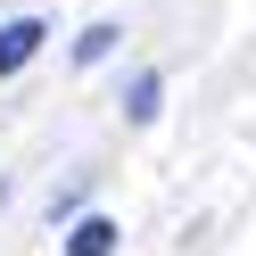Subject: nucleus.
<instances>
[{"label":"nucleus","mask_w":256,"mask_h":256,"mask_svg":"<svg viewBox=\"0 0 256 256\" xmlns=\"http://www.w3.org/2000/svg\"><path fill=\"white\" fill-rule=\"evenodd\" d=\"M42 42H50V25H42V17H8V25H0V74H17Z\"/></svg>","instance_id":"f257e3e1"},{"label":"nucleus","mask_w":256,"mask_h":256,"mask_svg":"<svg viewBox=\"0 0 256 256\" xmlns=\"http://www.w3.org/2000/svg\"><path fill=\"white\" fill-rule=\"evenodd\" d=\"M66 256H116V223H108V215H83L66 232Z\"/></svg>","instance_id":"f03ea898"},{"label":"nucleus","mask_w":256,"mask_h":256,"mask_svg":"<svg viewBox=\"0 0 256 256\" xmlns=\"http://www.w3.org/2000/svg\"><path fill=\"white\" fill-rule=\"evenodd\" d=\"M157 100H166V83H157V74H132V91H124V116H132V124H149V116H157Z\"/></svg>","instance_id":"7ed1b4c3"},{"label":"nucleus","mask_w":256,"mask_h":256,"mask_svg":"<svg viewBox=\"0 0 256 256\" xmlns=\"http://www.w3.org/2000/svg\"><path fill=\"white\" fill-rule=\"evenodd\" d=\"M108 50H116V25H91V34H83V42H74V58H83V66H100V58H108Z\"/></svg>","instance_id":"20e7f679"}]
</instances>
